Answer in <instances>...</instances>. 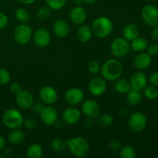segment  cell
Segmentation results:
<instances>
[{"label":"cell","mask_w":158,"mask_h":158,"mask_svg":"<svg viewBox=\"0 0 158 158\" xmlns=\"http://www.w3.org/2000/svg\"><path fill=\"white\" fill-rule=\"evenodd\" d=\"M123 64L116 59L108 60L101 66L100 73L103 78L108 81H116L123 74Z\"/></svg>","instance_id":"obj_1"},{"label":"cell","mask_w":158,"mask_h":158,"mask_svg":"<svg viewBox=\"0 0 158 158\" xmlns=\"http://www.w3.org/2000/svg\"><path fill=\"white\" fill-rule=\"evenodd\" d=\"M66 144L71 154L77 157H86L90 151L89 143L83 137H74L67 139Z\"/></svg>","instance_id":"obj_2"},{"label":"cell","mask_w":158,"mask_h":158,"mask_svg":"<svg viewBox=\"0 0 158 158\" xmlns=\"http://www.w3.org/2000/svg\"><path fill=\"white\" fill-rule=\"evenodd\" d=\"M114 29L112 20L108 17L101 15L94 20L91 26L93 34L100 39L109 36Z\"/></svg>","instance_id":"obj_3"},{"label":"cell","mask_w":158,"mask_h":158,"mask_svg":"<svg viewBox=\"0 0 158 158\" xmlns=\"http://www.w3.org/2000/svg\"><path fill=\"white\" fill-rule=\"evenodd\" d=\"M3 124L10 130L19 129L23 125L24 118L19 110L14 108L6 110L2 115Z\"/></svg>","instance_id":"obj_4"},{"label":"cell","mask_w":158,"mask_h":158,"mask_svg":"<svg viewBox=\"0 0 158 158\" xmlns=\"http://www.w3.org/2000/svg\"><path fill=\"white\" fill-rule=\"evenodd\" d=\"M131 49V43L123 37H118L112 42L110 52L115 58H122L127 55Z\"/></svg>","instance_id":"obj_5"},{"label":"cell","mask_w":158,"mask_h":158,"mask_svg":"<svg viewBox=\"0 0 158 158\" xmlns=\"http://www.w3.org/2000/svg\"><path fill=\"white\" fill-rule=\"evenodd\" d=\"M148 123L147 117L140 111L134 112L130 116L128 120V127L134 133H140L145 129Z\"/></svg>","instance_id":"obj_6"},{"label":"cell","mask_w":158,"mask_h":158,"mask_svg":"<svg viewBox=\"0 0 158 158\" xmlns=\"http://www.w3.org/2000/svg\"><path fill=\"white\" fill-rule=\"evenodd\" d=\"M32 37V31L29 26L26 23H22L15 28L13 32V38L19 45H26L30 41Z\"/></svg>","instance_id":"obj_7"},{"label":"cell","mask_w":158,"mask_h":158,"mask_svg":"<svg viewBox=\"0 0 158 158\" xmlns=\"http://www.w3.org/2000/svg\"><path fill=\"white\" fill-rule=\"evenodd\" d=\"M141 16L144 23L150 26L158 25V8L148 4L143 6L141 10Z\"/></svg>","instance_id":"obj_8"},{"label":"cell","mask_w":158,"mask_h":158,"mask_svg":"<svg viewBox=\"0 0 158 158\" xmlns=\"http://www.w3.org/2000/svg\"><path fill=\"white\" fill-rule=\"evenodd\" d=\"M88 90L94 97L103 95L106 90V82L103 77H95L89 81Z\"/></svg>","instance_id":"obj_9"},{"label":"cell","mask_w":158,"mask_h":158,"mask_svg":"<svg viewBox=\"0 0 158 158\" xmlns=\"http://www.w3.org/2000/svg\"><path fill=\"white\" fill-rule=\"evenodd\" d=\"M39 97L44 104L52 105L58 100V93L52 86H45L40 90Z\"/></svg>","instance_id":"obj_10"},{"label":"cell","mask_w":158,"mask_h":158,"mask_svg":"<svg viewBox=\"0 0 158 158\" xmlns=\"http://www.w3.org/2000/svg\"><path fill=\"white\" fill-rule=\"evenodd\" d=\"M82 112L89 119H95L100 114V106L96 100H83L82 103Z\"/></svg>","instance_id":"obj_11"},{"label":"cell","mask_w":158,"mask_h":158,"mask_svg":"<svg viewBox=\"0 0 158 158\" xmlns=\"http://www.w3.org/2000/svg\"><path fill=\"white\" fill-rule=\"evenodd\" d=\"M64 98L66 103L71 106H77L84 100V93L80 88L73 87L66 91Z\"/></svg>","instance_id":"obj_12"},{"label":"cell","mask_w":158,"mask_h":158,"mask_svg":"<svg viewBox=\"0 0 158 158\" xmlns=\"http://www.w3.org/2000/svg\"><path fill=\"white\" fill-rule=\"evenodd\" d=\"M34 44L40 48L46 47L51 42V35L45 28H39L32 35Z\"/></svg>","instance_id":"obj_13"},{"label":"cell","mask_w":158,"mask_h":158,"mask_svg":"<svg viewBox=\"0 0 158 158\" xmlns=\"http://www.w3.org/2000/svg\"><path fill=\"white\" fill-rule=\"evenodd\" d=\"M15 101L19 107L23 110H29L35 102L32 94L29 91L23 89L15 95Z\"/></svg>","instance_id":"obj_14"},{"label":"cell","mask_w":158,"mask_h":158,"mask_svg":"<svg viewBox=\"0 0 158 158\" xmlns=\"http://www.w3.org/2000/svg\"><path fill=\"white\" fill-rule=\"evenodd\" d=\"M40 115L42 121L47 126L54 125L58 120V112L55 108L49 106V105L48 106H45Z\"/></svg>","instance_id":"obj_15"},{"label":"cell","mask_w":158,"mask_h":158,"mask_svg":"<svg viewBox=\"0 0 158 158\" xmlns=\"http://www.w3.org/2000/svg\"><path fill=\"white\" fill-rule=\"evenodd\" d=\"M63 120L69 125H73L78 123L81 118V112L77 107H68L65 110L62 114Z\"/></svg>","instance_id":"obj_16"},{"label":"cell","mask_w":158,"mask_h":158,"mask_svg":"<svg viewBox=\"0 0 158 158\" xmlns=\"http://www.w3.org/2000/svg\"><path fill=\"white\" fill-rule=\"evenodd\" d=\"M130 84L131 89L141 91L148 84V78L143 72H136L131 76L130 79Z\"/></svg>","instance_id":"obj_17"},{"label":"cell","mask_w":158,"mask_h":158,"mask_svg":"<svg viewBox=\"0 0 158 158\" xmlns=\"http://www.w3.org/2000/svg\"><path fill=\"white\" fill-rule=\"evenodd\" d=\"M87 17V13L84 8L81 6H77L71 9L69 12V19L71 22L76 25H82L85 23Z\"/></svg>","instance_id":"obj_18"},{"label":"cell","mask_w":158,"mask_h":158,"mask_svg":"<svg viewBox=\"0 0 158 158\" xmlns=\"http://www.w3.org/2000/svg\"><path fill=\"white\" fill-rule=\"evenodd\" d=\"M52 29L57 37L64 38L67 36L69 32V25L65 19H58L54 22L52 25Z\"/></svg>","instance_id":"obj_19"},{"label":"cell","mask_w":158,"mask_h":158,"mask_svg":"<svg viewBox=\"0 0 158 158\" xmlns=\"http://www.w3.org/2000/svg\"><path fill=\"white\" fill-rule=\"evenodd\" d=\"M151 56L148 52H140L134 58V65L137 69L143 70L151 66Z\"/></svg>","instance_id":"obj_20"},{"label":"cell","mask_w":158,"mask_h":158,"mask_svg":"<svg viewBox=\"0 0 158 158\" xmlns=\"http://www.w3.org/2000/svg\"><path fill=\"white\" fill-rule=\"evenodd\" d=\"M93 32L91 28L87 25L82 24L77 32V36L79 41L83 43H88L90 41L93 36Z\"/></svg>","instance_id":"obj_21"},{"label":"cell","mask_w":158,"mask_h":158,"mask_svg":"<svg viewBox=\"0 0 158 158\" xmlns=\"http://www.w3.org/2000/svg\"><path fill=\"white\" fill-rule=\"evenodd\" d=\"M123 38L129 42H131L134 39L139 36V29L135 24L130 23L126 25L123 29Z\"/></svg>","instance_id":"obj_22"},{"label":"cell","mask_w":158,"mask_h":158,"mask_svg":"<svg viewBox=\"0 0 158 158\" xmlns=\"http://www.w3.org/2000/svg\"><path fill=\"white\" fill-rule=\"evenodd\" d=\"M8 140L12 144H21L26 140V135L23 131L19 129H14L8 135Z\"/></svg>","instance_id":"obj_23"},{"label":"cell","mask_w":158,"mask_h":158,"mask_svg":"<svg viewBox=\"0 0 158 158\" xmlns=\"http://www.w3.org/2000/svg\"><path fill=\"white\" fill-rule=\"evenodd\" d=\"M43 154V150L40 143H32L26 150V157L28 158H40Z\"/></svg>","instance_id":"obj_24"},{"label":"cell","mask_w":158,"mask_h":158,"mask_svg":"<svg viewBox=\"0 0 158 158\" xmlns=\"http://www.w3.org/2000/svg\"><path fill=\"white\" fill-rule=\"evenodd\" d=\"M148 40L143 37L137 36V38L132 40L131 43V49H132L135 52H143L148 48Z\"/></svg>","instance_id":"obj_25"},{"label":"cell","mask_w":158,"mask_h":158,"mask_svg":"<svg viewBox=\"0 0 158 158\" xmlns=\"http://www.w3.org/2000/svg\"><path fill=\"white\" fill-rule=\"evenodd\" d=\"M115 89L118 93L122 94H127L131 89L130 81L127 79L119 78L115 81Z\"/></svg>","instance_id":"obj_26"},{"label":"cell","mask_w":158,"mask_h":158,"mask_svg":"<svg viewBox=\"0 0 158 158\" xmlns=\"http://www.w3.org/2000/svg\"><path fill=\"white\" fill-rule=\"evenodd\" d=\"M127 94V100L128 103L131 106H137L141 101L142 97L141 94H140V91L131 89Z\"/></svg>","instance_id":"obj_27"},{"label":"cell","mask_w":158,"mask_h":158,"mask_svg":"<svg viewBox=\"0 0 158 158\" xmlns=\"http://www.w3.org/2000/svg\"><path fill=\"white\" fill-rule=\"evenodd\" d=\"M67 148L66 140L62 138H56L51 143V148L56 153H62Z\"/></svg>","instance_id":"obj_28"},{"label":"cell","mask_w":158,"mask_h":158,"mask_svg":"<svg viewBox=\"0 0 158 158\" xmlns=\"http://www.w3.org/2000/svg\"><path fill=\"white\" fill-rule=\"evenodd\" d=\"M120 157L121 158H135L137 152L131 145H125L120 149Z\"/></svg>","instance_id":"obj_29"},{"label":"cell","mask_w":158,"mask_h":158,"mask_svg":"<svg viewBox=\"0 0 158 158\" xmlns=\"http://www.w3.org/2000/svg\"><path fill=\"white\" fill-rule=\"evenodd\" d=\"M15 17L17 21L21 23H26L30 19L29 12L26 9H23V8H19V9H16L15 12Z\"/></svg>","instance_id":"obj_30"},{"label":"cell","mask_w":158,"mask_h":158,"mask_svg":"<svg viewBox=\"0 0 158 158\" xmlns=\"http://www.w3.org/2000/svg\"><path fill=\"white\" fill-rule=\"evenodd\" d=\"M97 122H98L99 125L103 127H109L114 123V117L109 114H102V115L98 116Z\"/></svg>","instance_id":"obj_31"},{"label":"cell","mask_w":158,"mask_h":158,"mask_svg":"<svg viewBox=\"0 0 158 158\" xmlns=\"http://www.w3.org/2000/svg\"><path fill=\"white\" fill-rule=\"evenodd\" d=\"M48 7L52 10H60L66 4V0H45Z\"/></svg>","instance_id":"obj_32"},{"label":"cell","mask_w":158,"mask_h":158,"mask_svg":"<svg viewBox=\"0 0 158 158\" xmlns=\"http://www.w3.org/2000/svg\"><path fill=\"white\" fill-rule=\"evenodd\" d=\"M143 94L148 100H155L158 97V89L156 86L152 85L143 89Z\"/></svg>","instance_id":"obj_33"},{"label":"cell","mask_w":158,"mask_h":158,"mask_svg":"<svg viewBox=\"0 0 158 158\" xmlns=\"http://www.w3.org/2000/svg\"><path fill=\"white\" fill-rule=\"evenodd\" d=\"M51 15V9L48 6H43L37 11V16L40 19H47Z\"/></svg>","instance_id":"obj_34"},{"label":"cell","mask_w":158,"mask_h":158,"mask_svg":"<svg viewBox=\"0 0 158 158\" xmlns=\"http://www.w3.org/2000/svg\"><path fill=\"white\" fill-rule=\"evenodd\" d=\"M88 71L91 74L94 75H97L100 72V69H101V66L100 63L96 60H91L89 63H88Z\"/></svg>","instance_id":"obj_35"},{"label":"cell","mask_w":158,"mask_h":158,"mask_svg":"<svg viewBox=\"0 0 158 158\" xmlns=\"http://www.w3.org/2000/svg\"><path fill=\"white\" fill-rule=\"evenodd\" d=\"M11 76L9 71L3 68H0V85H6L9 83Z\"/></svg>","instance_id":"obj_36"},{"label":"cell","mask_w":158,"mask_h":158,"mask_svg":"<svg viewBox=\"0 0 158 158\" xmlns=\"http://www.w3.org/2000/svg\"><path fill=\"white\" fill-rule=\"evenodd\" d=\"M23 124L26 127V129L29 130H34L37 127V120L35 118H32V117H28V118L25 119L24 122H23Z\"/></svg>","instance_id":"obj_37"},{"label":"cell","mask_w":158,"mask_h":158,"mask_svg":"<svg viewBox=\"0 0 158 158\" xmlns=\"http://www.w3.org/2000/svg\"><path fill=\"white\" fill-rule=\"evenodd\" d=\"M148 53L151 56H154L158 54V44L157 43H154V44L150 45L148 46Z\"/></svg>","instance_id":"obj_38"},{"label":"cell","mask_w":158,"mask_h":158,"mask_svg":"<svg viewBox=\"0 0 158 158\" xmlns=\"http://www.w3.org/2000/svg\"><path fill=\"white\" fill-rule=\"evenodd\" d=\"M44 107H45V106H44V104H43V103H42V101L41 102H34L33 104H32V106L33 112L36 113V114H40V113L43 111V110L44 109Z\"/></svg>","instance_id":"obj_39"},{"label":"cell","mask_w":158,"mask_h":158,"mask_svg":"<svg viewBox=\"0 0 158 158\" xmlns=\"http://www.w3.org/2000/svg\"><path fill=\"white\" fill-rule=\"evenodd\" d=\"M9 89H10V91L12 94L16 95L17 94H19V93L22 90V86L19 83H12V84L10 85Z\"/></svg>","instance_id":"obj_40"},{"label":"cell","mask_w":158,"mask_h":158,"mask_svg":"<svg viewBox=\"0 0 158 158\" xmlns=\"http://www.w3.org/2000/svg\"><path fill=\"white\" fill-rule=\"evenodd\" d=\"M9 22L8 16L3 12H0V29L6 27Z\"/></svg>","instance_id":"obj_41"},{"label":"cell","mask_w":158,"mask_h":158,"mask_svg":"<svg viewBox=\"0 0 158 158\" xmlns=\"http://www.w3.org/2000/svg\"><path fill=\"white\" fill-rule=\"evenodd\" d=\"M109 148L110 150H112L113 151H120V149L121 148V145H120V142L116 140H114L110 142Z\"/></svg>","instance_id":"obj_42"},{"label":"cell","mask_w":158,"mask_h":158,"mask_svg":"<svg viewBox=\"0 0 158 158\" xmlns=\"http://www.w3.org/2000/svg\"><path fill=\"white\" fill-rule=\"evenodd\" d=\"M150 83L151 85L158 87V72H154L150 76Z\"/></svg>","instance_id":"obj_43"},{"label":"cell","mask_w":158,"mask_h":158,"mask_svg":"<svg viewBox=\"0 0 158 158\" xmlns=\"http://www.w3.org/2000/svg\"><path fill=\"white\" fill-rule=\"evenodd\" d=\"M154 29L151 32V38L154 41L158 42V25L157 26H154Z\"/></svg>","instance_id":"obj_44"},{"label":"cell","mask_w":158,"mask_h":158,"mask_svg":"<svg viewBox=\"0 0 158 158\" xmlns=\"http://www.w3.org/2000/svg\"><path fill=\"white\" fill-rule=\"evenodd\" d=\"M19 2L22 3V4H25V5H31L32 3L35 2L36 0H17Z\"/></svg>","instance_id":"obj_45"},{"label":"cell","mask_w":158,"mask_h":158,"mask_svg":"<svg viewBox=\"0 0 158 158\" xmlns=\"http://www.w3.org/2000/svg\"><path fill=\"white\" fill-rule=\"evenodd\" d=\"M5 145H6V140L4 137L0 135V151H2L3 148H5Z\"/></svg>","instance_id":"obj_46"},{"label":"cell","mask_w":158,"mask_h":158,"mask_svg":"<svg viewBox=\"0 0 158 158\" xmlns=\"http://www.w3.org/2000/svg\"><path fill=\"white\" fill-rule=\"evenodd\" d=\"M83 2V0H73V3L76 6H81Z\"/></svg>","instance_id":"obj_47"},{"label":"cell","mask_w":158,"mask_h":158,"mask_svg":"<svg viewBox=\"0 0 158 158\" xmlns=\"http://www.w3.org/2000/svg\"><path fill=\"white\" fill-rule=\"evenodd\" d=\"M97 0H83V2L86 3H87V4H93V3L96 2Z\"/></svg>","instance_id":"obj_48"},{"label":"cell","mask_w":158,"mask_h":158,"mask_svg":"<svg viewBox=\"0 0 158 158\" xmlns=\"http://www.w3.org/2000/svg\"><path fill=\"white\" fill-rule=\"evenodd\" d=\"M0 158H3V156H2V155H0Z\"/></svg>","instance_id":"obj_49"}]
</instances>
